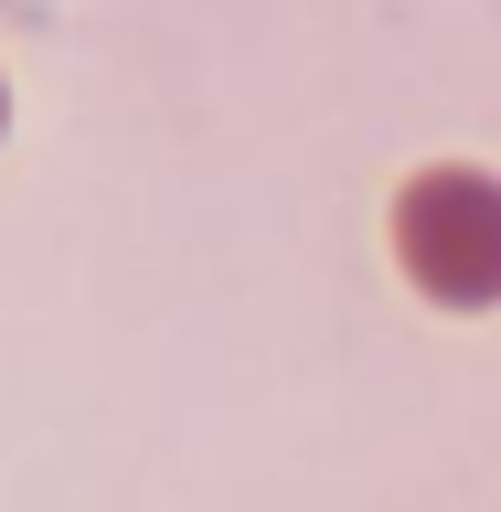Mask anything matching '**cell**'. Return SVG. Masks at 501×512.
I'll return each instance as SVG.
<instances>
[{"label": "cell", "mask_w": 501, "mask_h": 512, "mask_svg": "<svg viewBox=\"0 0 501 512\" xmlns=\"http://www.w3.org/2000/svg\"><path fill=\"white\" fill-rule=\"evenodd\" d=\"M395 235H406V267L438 288V299H459V310L501 299V192L480 182V171H427V182L406 192Z\"/></svg>", "instance_id": "obj_1"}]
</instances>
